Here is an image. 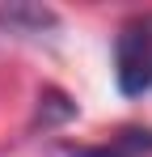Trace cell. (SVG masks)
<instances>
[{
    "instance_id": "obj_1",
    "label": "cell",
    "mask_w": 152,
    "mask_h": 157,
    "mask_svg": "<svg viewBox=\"0 0 152 157\" xmlns=\"http://www.w3.org/2000/svg\"><path fill=\"white\" fill-rule=\"evenodd\" d=\"M114 81L127 98L152 94V13L118 26L114 38Z\"/></svg>"
},
{
    "instance_id": "obj_2",
    "label": "cell",
    "mask_w": 152,
    "mask_h": 157,
    "mask_svg": "<svg viewBox=\"0 0 152 157\" xmlns=\"http://www.w3.org/2000/svg\"><path fill=\"white\" fill-rule=\"evenodd\" d=\"M63 157H152V128H127L118 136H110L106 144L63 149Z\"/></svg>"
},
{
    "instance_id": "obj_3",
    "label": "cell",
    "mask_w": 152,
    "mask_h": 157,
    "mask_svg": "<svg viewBox=\"0 0 152 157\" xmlns=\"http://www.w3.org/2000/svg\"><path fill=\"white\" fill-rule=\"evenodd\" d=\"M55 13L42 4H0V30L4 34H17V38H34V34H47L55 30Z\"/></svg>"
},
{
    "instance_id": "obj_4",
    "label": "cell",
    "mask_w": 152,
    "mask_h": 157,
    "mask_svg": "<svg viewBox=\"0 0 152 157\" xmlns=\"http://www.w3.org/2000/svg\"><path fill=\"white\" fill-rule=\"evenodd\" d=\"M72 115H76V102H68L59 89H47V94L38 98V115H34V123L51 128V123H63V119H72Z\"/></svg>"
}]
</instances>
